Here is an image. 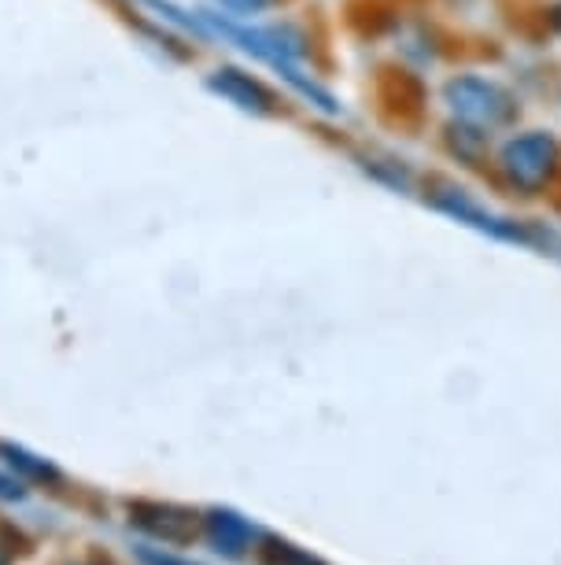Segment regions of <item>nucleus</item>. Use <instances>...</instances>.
<instances>
[{
  "label": "nucleus",
  "instance_id": "obj_12",
  "mask_svg": "<svg viewBox=\"0 0 561 565\" xmlns=\"http://www.w3.org/2000/svg\"><path fill=\"white\" fill-rule=\"evenodd\" d=\"M137 558L144 565H204V562H193V558H185V554H174L166 547H137Z\"/></svg>",
  "mask_w": 561,
  "mask_h": 565
},
{
  "label": "nucleus",
  "instance_id": "obj_9",
  "mask_svg": "<svg viewBox=\"0 0 561 565\" xmlns=\"http://www.w3.org/2000/svg\"><path fill=\"white\" fill-rule=\"evenodd\" d=\"M222 8L233 15V19H256V15H267L281 0H218Z\"/></svg>",
  "mask_w": 561,
  "mask_h": 565
},
{
  "label": "nucleus",
  "instance_id": "obj_5",
  "mask_svg": "<svg viewBox=\"0 0 561 565\" xmlns=\"http://www.w3.org/2000/svg\"><path fill=\"white\" fill-rule=\"evenodd\" d=\"M204 536L211 543V551L229 562H237V558H245L251 551V543H256V529H251V521L240 518L237 510L215 507L204 514Z\"/></svg>",
  "mask_w": 561,
  "mask_h": 565
},
{
  "label": "nucleus",
  "instance_id": "obj_11",
  "mask_svg": "<svg viewBox=\"0 0 561 565\" xmlns=\"http://www.w3.org/2000/svg\"><path fill=\"white\" fill-rule=\"evenodd\" d=\"M19 551H23V532L8 525V521H0V565H12Z\"/></svg>",
  "mask_w": 561,
  "mask_h": 565
},
{
  "label": "nucleus",
  "instance_id": "obj_7",
  "mask_svg": "<svg viewBox=\"0 0 561 565\" xmlns=\"http://www.w3.org/2000/svg\"><path fill=\"white\" fill-rule=\"evenodd\" d=\"M0 458H4V462L12 466L26 484H56V481H60V469L52 466L48 458H41V455H34V451H26V447L0 444Z\"/></svg>",
  "mask_w": 561,
  "mask_h": 565
},
{
  "label": "nucleus",
  "instance_id": "obj_10",
  "mask_svg": "<svg viewBox=\"0 0 561 565\" xmlns=\"http://www.w3.org/2000/svg\"><path fill=\"white\" fill-rule=\"evenodd\" d=\"M0 499H4V503H19V499H26V481L4 462V458H0Z\"/></svg>",
  "mask_w": 561,
  "mask_h": 565
},
{
  "label": "nucleus",
  "instance_id": "obj_3",
  "mask_svg": "<svg viewBox=\"0 0 561 565\" xmlns=\"http://www.w3.org/2000/svg\"><path fill=\"white\" fill-rule=\"evenodd\" d=\"M429 200L440 215H447L451 222H458V226H465V230L484 233V237H492V241L521 244V248H532L536 244V233L528 222L506 215V211H499V207H492L484 196H476L462 185H436L429 193Z\"/></svg>",
  "mask_w": 561,
  "mask_h": 565
},
{
  "label": "nucleus",
  "instance_id": "obj_14",
  "mask_svg": "<svg viewBox=\"0 0 561 565\" xmlns=\"http://www.w3.org/2000/svg\"><path fill=\"white\" fill-rule=\"evenodd\" d=\"M67 565H108V562H100V558H78V562H67Z\"/></svg>",
  "mask_w": 561,
  "mask_h": 565
},
{
  "label": "nucleus",
  "instance_id": "obj_4",
  "mask_svg": "<svg viewBox=\"0 0 561 565\" xmlns=\"http://www.w3.org/2000/svg\"><path fill=\"white\" fill-rule=\"evenodd\" d=\"M130 525L141 529L148 540L155 543H193L204 518L188 507H177V503H155V499H137L130 503Z\"/></svg>",
  "mask_w": 561,
  "mask_h": 565
},
{
  "label": "nucleus",
  "instance_id": "obj_1",
  "mask_svg": "<svg viewBox=\"0 0 561 565\" xmlns=\"http://www.w3.org/2000/svg\"><path fill=\"white\" fill-rule=\"evenodd\" d=\"M492 178L517 200H543L561 185V137L547 126H514L492 145Z\"/></svg>",
  "mask_w": 561,
  "mask_h": 565
},
{
  "label": "nucleus",
  "instance_id": "obj_2",
  "mask_svg": "<svg viewBox=\"0 0 561 565\" xmlns=\"http://www.w3.org/2000/svg\"><path fill=\"white\" fill-rule=\"evenodd\" d=\"M440 108L451 126L473 130L488 141H499L521 119V100L499 74L484 71H454L440 85Z\"/></svg>",
  "mask_w": 561,
  "mask_h": 565
},
{
  "label": "nucleus",
  "instance_id": "obj_6",
  "mask_svg": "<svg viewBox=\"0 0 561 565\" xmlns=\"http://www.w3.org/2000/svg\"><path fill=\"white\" fill-rule=\"evenodd\" d=\"M211 89L218 93L222 100L237 104L240 111H251V115H273L278 111V104H273V93L262 85L259 78H251V74L237 71V67H218L211 74Z\"/></svg>",
  "mask_w": 561,
  "mask_h": 565
},
{
  "label": "nucleus",
  "instance_id": "obj_13",
  "mask_svg": "<svg viewBox=\"0 0 561 565\" xmlns=\"http://www.w3.org/2000/svg\"><path fill=\"white\" fill-rule=\"evenodd\" d=\"M547 30L561 41V0H550V8H547Z\"/></svg>",
  "mask_w": 561,
  "mask_h": 565
},
{
  "label": "nucleus",
  "instance_id": "obj_8",
  "mask_svg": "<svg viewBox=\"0 0 561 565\" xmlns=\"http://www.w3.org/2000/svg\"><path fill=\"white\" fill-rule=\"evenodd\" d=\"M262 565H322V562L284 540H267V547H262Z\"/></svg>",
  "mask_w": 561,
  "mask_h": 565
}]
</instances>
